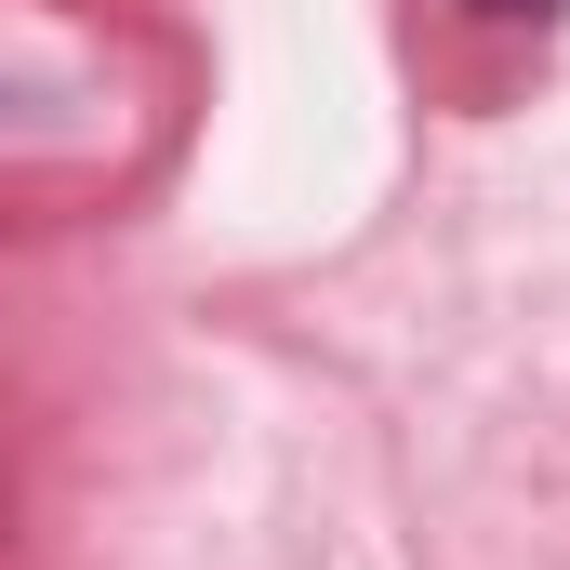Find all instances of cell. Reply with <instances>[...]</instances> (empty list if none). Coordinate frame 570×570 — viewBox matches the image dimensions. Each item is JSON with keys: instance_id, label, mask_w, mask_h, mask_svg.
I'll return each instance as SVG.
<instances>
[{"instance_id": "obj_1", "label": "cell", "mask_w": 570, "mask_h": 570, "mask_svg": "<svg viewBox=\"0 0 570 570\" xmlns=\"http://www.w3.org/2000/svg\"><path fill=\"white\" fill-rule=\"evenodd\" d=\"M464 13H558V0H464Z\"/></svg>"}]
</instances>
